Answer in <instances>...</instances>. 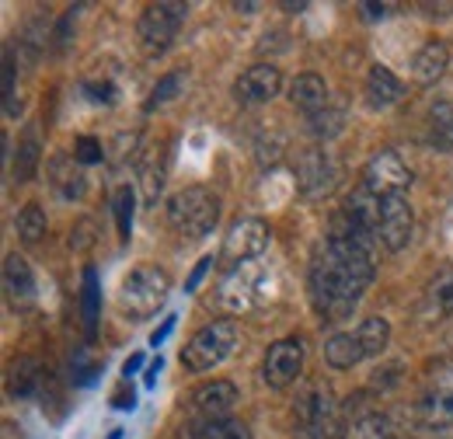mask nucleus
<instances>
[{
  "label": "nucleus",
  "instance_id": "6ab92c4d",
  "mask_svg": "<svg viewBox=\"0 0 453 439\" xmlns=\"http://www.w3.org/2000/svg\"><path fill=\"white\" fill-rule=\"evenodd\" d=\"M450 314H453V273H443L426 289L422 307H418V318L429 321V325H440Z\"/></svg>",
  "mask_w": 453,
  "mask_h": 439
},
{
  "label": "nucleus",
  "instance_id": "a878e982",
  "mask_svg": "<svg viewBox=\"0 0 453 439\" xmlns=\"http://www.w3.org/2000/svg\"><path fill=\"white\" fill-rule=\"evenodd\" d=\"M192 439H251L244 422L234 419H217V422H199Z\"/></svg>",
  "mask_w": 453,
  "mask_h": 439
},
{
  "label": "nucleus",
  "instance_id": "423d86ee",
  "mask_svg": "<svg viewBox=\"0 0 453 439\" xmlns=\"http://www.w3.org/2000/svg\"><path fill=\"white\" fill-rule=\"evenodd\" d=\"M185 14H188V4H178V0H165V4H150L143 14H140V46L147 56H161L171 50V42L178 39L181 25H185Z\"/></svg>",
  "mask_w": 453,
  "mask_h": 439
},
{
  "label": "nucleus",
  "instance_id": "39448f33",
  "mask_svg": "<svg viewBox=\"0 0 453 439\" xmlns=\"http://www.w3.org/2000/svg\"><path fill=\"white\" fill-rule=\"evenodd\" d=\"M237 345V328L230 321H210L206 328H199L188 345L181 349V366L188 374H206L213 366H220Z\"/></svg>",
  "mask_w": 453,
  "mask_h": 439
},
{
  "label": "nucleus",
  "instance_id": "c03bdc74",
  "mask_svg": "<svg viewBox=\"0 0 453 439\" xmlns=\"http://www.w3.org/2000/svg\"><path fill=\"white\" fill-rule=\"evenodd\" d=\"M126 436V429H112V433H109V439H122Z\"/></svg>",
  "mask_w": 453,
  "mask_h": 439
},
{
  "label": "nucleus",
  "instance_id": "f8f14e48",
  "mask_svg": "<svg viewBox=\"0 0 453 439\" xmlns=\"http://www.w3.org/2000/svg\"><path fill=\"white\" fill-rule=\"evenodd\" d=\"M411 230H415V213H411L408 199L404 196L380 199V234H377V241H384L388 251H401V248H408Z\"/></svg>",
  "mask_w": 453,
  "mask_h": 439
},
{
  "label": "nucleus",
  "instance_id": "f3484780",
  "mask_svg": "<svg viewBox=\"0 0 453 439\" xmlns=\"http://www.w3.org/2000/svg\"><path fill=\"white\" fill-rule=\"evenodd\" d=\"M363 359H370V352H366L359 331H342V335H332L325 342V363L332 370H352Z\"/></svg>",
  "mask_w": 453,
  "mask_h": 439
},
{
  "label": "nucleus",
  "instance_id": "a211bd4d",
  "mask_svg": "<svg viewBox=\"0 0 453 439\" xmlns=\"http://www.w3.org/2000/svg\"><path fill=\"white\" fill-rule=\"evenodd\" d=\"M50 178H53V189L63 199H81L88 192V178L81 171V161L70 158V154H57L50 161Z\"/></svg>",
  "mask_w": 453,
  "mask_h": 439
},
{
  "label": "nucleus",
  "instance_id": "c9c22d12",
  "mask_svg": "<svg viewBox=\"0 0 453 439\" xmlns=\"http://www.w3.org/2000/svg\"><path fill=\"white\" fill-rule=\"evenodd\" d=\"M84 95H88L95 105H115L119 88H115L112 81H88V84H84Z\"/></svg>",
  "mask_w": 453,
  "mask_h": 439
},
{
  "label": "nucleus",
  "instance_id": "dca6fc26",
  "mask_svg": "<svg viewBox=\"0 0 453 439\" xmlns=\"http://www.w3.org/2000/svg\"><path fill=\"white\" fill-rule=\"evenodd\" d=\"M289 102L311 119V115H318L321 109L332 105V98H328V84H325L318 73H300V77L289 84Z\"/></svg>",
  "mask_w": 453,
  "mask_h": 439
},
{
  "label": "nucleus",
  "instance_id": "4c0bfd02",
  "mask_svg": "<svg viewBox=\"0 0 453 439\" xmlns=\"http://www.w3.org/2000/svg\"><path fill=\"white\" fill-rule=\"evenodd\" d=\"M91 234H95V227L84 220V223H81L73 234H70V248H73V251H84V248H91V244H95V237H91Z\"/></svg>",
  "mask_w": 453,
  "mask_h": 439
},
{
  "label": "nucleus",
  "instance_id": "6e6552de",
  "mask_svg": "<svg viewBox=\"0 0 453 439\" xmlns=\"http://www.w3.org/2000/svg\"><path fill=\"white\" fill-rule=\"evenodd\" d=\"M363 185L373 196H380V199L401 196L411 185V171H408V165L397 158L395 150H380V154L370 158V165L363 167Z\"/></svg>",
  "mask_w": 453,
  "mask_h": 439
},
{
  "label": "nucleus",
  "instance_id": "412c9836",
  "mask_svg": "<svg viewBox=\"0 0 453 439\" xmlns=\"http://www.w3.org/2000/svg\"><path fill=\"white\" fill-rule=\"evenodd\" d=\"M418 408H422V422L426 426H447V422H453V387H447L440 381V384L422 397Z\"/></svg>",
  "mask_w": 453,
  "mask_h": 439
},
{
  "label": "nucleus",
  "instance_id": "c756f323",
  "mask_svg": "<svg viewBox=\"0 0 453 439\" xmlns=\"http://www.w3.org/2000/svg\"><path fill=\"white\" fill-rule=\"evenodd\" d=\"M349 439H395V429L384 415H363L356 426H352V436Z\"/></svg>",
  "mask_w": 453,
  "mask_h": 439
},
{
  "label": "nucleus",
  "instance_id": "5701e85b",
  "mask_svg": "<svg viewBox=\"0 0 453 439\" xmlns=\"http://www.w3.org/2000/svg\"><path fill=\"white\" fill-rule=\"evenodd\" d=\"M84 331L88 338L98 335V311H102V286H98V273L88 266L84 269Z\"/></svg>",
  "mask_w": 453,
  "mask_h": 439
},
{
  "label": "nucleus",
  "instance_id": "9b49d317",
  "mask_svg": "<svg viewBox=\"0 0 453 439\" xmlns=\"http://www.w3.org/2000/svg\"><path fill=\"white\" fill-rule=\"evenodd\" d=\"M280 88H283V73L273 63H255L234 81V98L241 105H265L280 95Z\"/></svg>",
  "mask_w": 453,
  "mask_h": 439
},
{
  "label": "nucleus",
  "instance_id": "cd10ccee",
  "mask_svg": "<svg viewBox=\"0 0 453 439\" xmlns=\"http://www.w3.org/2000/svg\"><path fill=\"white\" fill-rule=\"evenodd\" d=\"M133 206H136V196H133L129 185H122L112 199L115 227H119V237H122V241H129V234H133Z\"/></svg>",
  "mask_w": 453,
  "mask_h": 439
},
{
  "label": "nucleus",
  "instance_id": "f03ea898",
  "mask_svg": "<svg viewBox=\"0 0 453 439\" xmlns=\"http://www.w3.org/2000/svg\"><path fill=\"white\" fill-rule=\"evenodd\" d=\"M168 223L188 241H199L213 234L220 223V196L206 185H188L168 203Z\"/></svg>",
  "mask_w": 453,
  "mask_h": 439
},
{
  "label": "nucleus",
  "instance_id": "72a5a7b5",
  "mask_svg": "<svg viewBox=\"0 0 453 439\" xmlns=\"http://www.w3.org/2000/svg\"><path fill=\"white\" fill-rule=\"evenodd\" d=\"M21 112V105L14 102V56L4 53V115L14 119Z\"/></svg>",
  "mask_w": 453,
  "mask_h": 439
},
{
  "label": "nucleus",
  "instance_id": "20e7f679",
  "mask_svg": "<svg viewBox=\"0 0 453 439\" xmlns=\"http://www.w3.org/2000/svg\"><path fill=\"white\" fill-rule=\"evenodd\" d=\"M296 429L300 439H342L345 433V419L335 401V394L328 387H311L300 404H296Z\"/></svg>",
  "mask_w": 453,
  "mask_h": 439
},
{
  "label": "nucleus",
  "instance_id": "b1692460",
  "mask_svg": "<svg viewBox=\"0 0 453 439\" xmlns=\"http://www.w3.org/2000/svg\"><path fill=\"white\" fill-rule=\"evenodd\" d=\"M50 230V220H46V210L39 203H28L21 213H18V237L25 244H39Z\"/></svg>",
  "mask_w": 453,
  "mask_h": 439
},
{
  "label": "nucleus",
  "instance_id": "4468645a",
  "mask_svg": "<svg viewBox=\"0 0 453 439\" xmlns=\"http://www.w3.org/2000/svg\"><path fill=\"white\" fill-rule=\"evenodd\" d=\"M237 404V387L230 381H210L192 394V408L203 415V422H217L226 419V412Z\"/></svg>",
  "mask_w": 453,
  "mask_h": 439
},
{
  "label": "nucleus",
  "instance_id": "79ce46f5",
  "mask_svg": "<svg viewBox=\"0 0 453 439\" xmlns=\"http://www.w3.org/2000/svg\"><path fill=\"white\" fill-rule=\"evenodd\" d=\"M161 370H165V359L157 356V359H154V363L147 366V374H143V384H147V387H154V384H157V374H161Z\"/></svg>",
  "mask_w": 453,
  "mask_h": 439
},
{
  "label": "nucleus",
  "instance_id": "473e14b6",
  "mask_svg": "<svg viewBox=\"0 0 453 439\" xmlns=\"http://www.w3.org/2000/svg\"><path fill=\"white\" fill-rule=\"evenodd\" d=\"M84 356H88V352H77V356H73V363H70V374H73L70 381H73L77 387L95 384V377L102 374V363H88Z\"/></svg>",
  "mask_w": 453,
  "mask_h": 439
},
{
  "label": "nucleus",
  "instance_id": "f257e3e1",
  "mask_svg": "<svg viewBox=\"0 0 453 439\" xmlns=\"http://www.w3.org/2000/svg\"><path fill=\"white\" fill-rule=\"evenodd\" d=\"M307 282H311V300L318 314L328 321H345L359 307L366 286L373 282L370 244L345 234H332L314 251Z\"/></svg>",
  "mask_w": 453,
  "mask_h": 439
},
{
  "label": "nucleus",
  "instance_id": "1a4fd4ad",
  "mask_svg": "<svg viewBox=\"0 0 453 439\" xmlns=\"http://www.w3.org/2000/svg\"><path fill=\"white\" fill-rule=\"evenodd\" d=\"M296 185L303 196L318 199V196H328L335 185H339V165L332 161V154L311 147L296 158Z\"/></svg>",
  "mask_w": 453,
  "mask_h": 439
},
{
  "label": "nucleus",
  "instance_id": "aec40b11",
  "mask_svg": "<svg viewBox=\"0 0 453 439\" xmlns=\"http://www.w3.org/2000/svg\"><path fill=\"white\" fill-rule=\"evenodd\" d=\"M401 95H404V84L397 81L384 63H373L370 73H366V98H370V105L373 109H391Z\"/></svg>",
  "mask_w": 453,
  "mask_h": 439
},
{
  "label": "nucleus",
  "instance_id": "bb28decb",
  "mask_svg": "<svg viewBox=\"0 0 453 439\" xmlns=\"http://www.w3.org/2000/svg\"><path fill=\"white\" fill-rule=\"evenodd\" d=\"M356 331H359V338H363L370 356H380L388 349V342H391V325L384 318H366Z\"/></svg>",
  "mask_w": 453,
  "mask_h": 439
},
{
  "label": "nucleus",
  "instance_id": "4be33fe9",
  "mask_svg": "<svg viewBox=\"0 0 453 439\" xmlns=\"http://www.w3.org/2000/svg\"><path fill=\"white\" fill-rule=\"evenodd\" d=\"M42 366L35 359H18L11 366V377H7V394L11 397H32L39 387H42Z\"/></svg>",
  "mask_w": 453,
  "mask_h": 439
},
{
  "label": "nucleus",
  "instance_id": "ea45409f",
  "mask_svg": "<svg viewBox=\"0 0 453 439\" xmlns=\"http://www.w3.org/2000/svg\"><path fill=\"white\" fill-rule=\"evenodd\" d=\"M359 11H363L366 21H384L388 11H391V4H359Z\"/></svg>",
  "mask_w": 453,
  "mask_h": 439
},
{
  "label": "nucleus",
  "instance_id": "f704fd0d",
  "mask_svg": "<svg viewBox=\"0 0 453 439\" xmlns=\"http://www.w3.org/2000/svg\"><path fill=\"white\" fill-rule=\"evenodd\" d=\"M73 158H77L81 165H98V161L105 158V150H102V143H98L95 136H77V143H73Z\"/></svg>",
  "mask_w": 453,
  "mask_h": 439
},
{
  "label": "nucleus",
  "instance_id": "393cba45",
  "mask_svg": "<svg viewBox=\"0 0 453 439\" xmlns=\"http://www.w3.org/2000/svg\"><path fill=\"white\" fill-rule=\"evenodd\" d=\"M429 122H433V143L453 154V102H436L429 112Z\"/></svg>",
  "mask_w": 453,
  "mask_h": 439
},
{
  "label": "nucleus",
  "instance_id": "58836bf2",
  "mask_svg": "<svg viewBox=\"0 0 453 439\" xmlns=\"http://www.w3.org/2000/svg\"><path fill=\"white\" fill-rule=\"evenodd\" d=\"M210 266H213V258H210V255H206V258H199V266H196V269H192V275L185 279V293H196V286L203 282V275L210 273Z\"/></svg>",
  "mask_w": 453,
  "mask_h": 439
},
{
  "label": "nucleus",
  "instance_id": "0eeeda50",
  "mask_svg": "<svg viewBox=\"0 0 453 439\" xmlns=\"http://www.w3.org/2000/svg\"><path fill=\"white\" fill-rule=\"evenodd\" d=\"M269 241H273V234H269V223L265 220L244 217L226 230L220 258H224L226 266H244V262L265 255L269 251Z\"/></svg>",
  "mask_w": 453,
  "mask_h": 439
},
{
  "label": "nucleus",
  "instance_id": "a19ab883",
  "mask_svg": "<svg viewBox=\"0 0 453 439\" xmlns=\"http://www.w3.org/2000/svg\"><path fill=\"white\" fill-rule=\"evenodd\" d=\"M174 325H178V314H168V318H165V321H161V328L154 331V335H150V345H154V349H157V345H161V342H165V338H168L171 331H174Z\"/></svg>",
  "mask_w": 453,
  "mask_h": 439
},
{
  "label": "nucleus",
  "instance_id": "2eb2a0df",
  "mask_svg": "<svg viewBox=\"0 0 453 439\" xmlns=\"http://www.w3.org/2000/svg\"><path fill=\"white\" fill-rule=\"evenodd\" d=\"M447 66H450V46H447L443 39H429V42L415 53V59H411L415 84H422V88L436 84V81L447 73Z\"/></svg>",
  "mask_w": 453,
  "mask_h": 439
},
{
  "label": "nucleus",
  "instance_id": "ddd939ff",
  "mask_svg": "<svg viewBox=\"0 0 453 439\" xmlns=\"http://www.w3.org/2000/svg\"><path fill=\"white\" fill-rule=\"evenodd\" d=\"M4 293L14 311H28L35 304V275L21 255H7L4 262Z\"/></svg>",
  "mask_w": 453,
  "mask_h": 439
},
{
  "label": "nucleus",
  "instance_id": "9d476101",
  "mask_svg": "<svg viewBox=\"0 0 453 439\" xmlns=\"http://www.w3.org/2000/svg\"><path fill=\"white\" fill-rule=\"evenodd\" d=\"M300 370H303V342L300 338H280L276 345H269L265 366H262L265 384L283 390L300 377Z\"/></svg>",
  "mask_w": 453,
  "mask_h": 439
},
{
  "label": "nucleus",
  "instance_id": "37998d69",
  "mask_svg": "<svg viewBox=\"0 0 453 439\" xmlns=\"http://www.w3.org/2000/svg\"><path fill=\"white\" fill-rule=\"evenodd\" d=\"M140 366H143V356H140V352H136V356H129V359H126V363H122V377H126V381H129V377H133V374H140Z\"/></svg>",
  "mask_w": 453,
  "mask_h": 439
},
{
  "label": "nucleus",
  "instance_id": "2f4dec72",
  "mask_svg": "<svg viewBox=\"0 0 453 439\" xmlns=\"http://www.w3.org/2000/svg\"><path fill=\"white\" fill-rule=\"evenodd\" d=\"M35 165H39V143H35V136H28V140L21 143V150H18L14 178H18V181H28V178L35 174Z\"/></svg>",
  "mask_w": 453,
  "mask_h": 439
},
{
  "label": "nucleus",
  "instance_id": "c85d7f7f",
  "mask_svg": "<svg viewBox=\"0 0 453 439\" xmlns=\"http://www.w3.org/2000/svg\"><path fill=\"white\" fill-rule=\"evenodd\" d=\"M185 88V70H171L165 73L161 81H157V88L150 91V102H147V112L161 109V105H168L171 98H178V91Z\"/></svg>",
  "mask_w": 453,
  "mask_h": 439
},
{
  "label": "nucleus",
  "instance_id": "e433bc0d",
  "mask_svg": "<svg viewBox=\"0 0 453 439\" xmlns=\"http://www.w3.org/2000/svg\"><path fill=\"white\" fill-rule=\"evenodd\" d=\"M112 408H119V412H133V408H136V394H133L129 381H122L119 390L112 394Z\"/></svg>",
  "mask_w": 453,
  "mask_h": 439
},
{
  "label": "nucleus",
  "instance_id": "7ed1b4c3",
  "mask_svg": "<svg viewBox=\"0 0 453 439\" xmlns=\"http://www.w3.org/2000/svg\"><path fill=\"white\" fill-rule=\"evenodd\" d=\"M168 293H171V275L161 266H136L133 273L122 279L119 311L129 314V318H150L168 300Z\"/></svg>",
  "mask_w": 453,
  "mask_h": 439
},
{
  "label": "nucleus",
  "instance_id": "7c9ffc66",
  "mask_svg": "<svg viewBox=\"0 0 453 439\" xmlns=\"http://www.w3.org/2000/svg\"><path fill=\"white\" fill-rule=\"evenodd\" d=\"M307 122H311V133H314V136H325V140H328V136H339V133H342L345 112H342V109H332V105H328V109L318 112V115H311Z\"/></svg>",
  "mask_w": 453,
  "mask_h": 439
}]
</instances>
